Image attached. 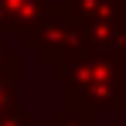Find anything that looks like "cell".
<instances>
[{
	"label": "cell",
	"mask_w": 126,
	"mask_h": 126,
	"mask_svg": "<svg viewBox=\"0 0 126 126\" xmlns=\"http://www.w3.org/2000/svg\"><path fill=\"white\" fill-rule=\"evenodd\" d=\"M65 62H68V95H72V106L112 109V112L126 109V72L112 58V51H99V48L85 44L82 51L75 48Z\"/></svg>",
	"instance_id": "cell-1"
},
{
	"label": "cell",
	"mask_w": 126,
	"mask_h": 126,
	"mask_svg": "<svg viewBox=\"0 0 126 126\" xmlns=\"http://www.w3.org/2000/svg\"><path fill=\"white\" fill-rule=\"evenodd\" d=\"M17 17H21V24H17V31L21 27H31V24H38L41 21V14H44V0H17ZM0 27H14V14H10V0H0Z\"/></svg>",
	"instance_id": "cell-2"
},
{
	"label": "cell",
	"mask_w": 126,
	"mask_h": 126,
	"mask_svg": "<svg viewBox=\"0 0 126 126\" xmlns=\"http://www.w3.org/2000/svg\"><path fill=\"white\" fill-rule=\"evenodd\" d=\"M51 126H95V109H85V106H72L65 112L51 116Z\"/></svg>",
	"instance_id": "cell-3"
},
{
	"label": "cell",
	"mask_w": 126,
	"mask_h": 126,
	"mask_svg": "<svg viewBox=\"0 0 126 126\" xmlns=\"http://www.w3.org/2000/svg\"><path fill=\"white\" fill-rule=\"evenodd\" d=\"M112 58H116L119 68L126 72V24H123V31H119V38H116V44H112Z\"/></svg>",
	"instance_id": "cell-4"
}]
</instances>
